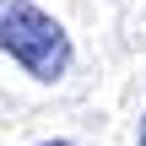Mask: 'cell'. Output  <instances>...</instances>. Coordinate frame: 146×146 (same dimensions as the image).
<instances>
[{
	"label": "cell",
	"instance_id": "cell-3",
	"mask_svg": "<svg viewBox=\"0 0 146 146\" xmlns=\"http://www.w3.org/2000/svg\"><path fill=\"white\" fill-rule=\"evenodd\" d=\"M38 146H76V141H38Z\"/></svg>",
	"mask_w": 146,
	"mask_h": 146
},
{
	"label": "cell",
	"instance_id": "cell-2",
	"mask_svg": "<svg viewBox=\"0 0 146 146\" xmlns=\"http://www.w3.org/2000/svg\"><path fill=\"white\" fill-rule=\"evenodd\" d=\"M135 146H146V114H141V135H135Z\"/></svg>",
	"mask_w": 146,
	"mask_h": 146
},
{
	"label": "cell",
	"instance_id": "cell-1",
	"mask_svg": "<svg viewBox=\"0 0 146 146\" xmlns=\"http://www.w3.org/2000/svg\"><path fill=\"white\" fill-rule=\"evenodd\" d=\"M0 54H11L33 81H60L76 60L70 33L38 5V0H0Z\"/></svg>",
	"mask_w": 146,
	"mask_h": 146
}]
</instances>
